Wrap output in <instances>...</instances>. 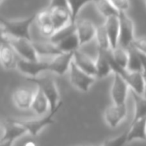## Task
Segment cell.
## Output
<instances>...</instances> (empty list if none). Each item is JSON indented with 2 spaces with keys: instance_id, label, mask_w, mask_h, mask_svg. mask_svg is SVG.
I'll return each instance as SVG.
<instances>
[{
  "instance_id": "obj_1",
  "label": "cell",
  "mask_w": 146,
  "mask_h": 146,
  "mask_svg": "<svg viewBox=\"0 0 146 146\" xmlns=\"http://www.w3.org/2000/svg\"><path fill=\"white\" fill-rule=\"evenodd\" d=\"M37 14H33L23 19H17V20H10V19L1 18V30L2 35H5L10 38H23V39H31L30 29L32 24L36 22Z\"/></svg>"
},
{
  "instance_id": "obj_2",
  "label": "cell",
  "mask_w": 146,
  "mask_h": 146,
  "mask_svg": "<svg viewBox=\"0 0 146 146\" xmlns=\"http://www.w3.org/2000/svg\"><path fill=\"white\" fill-rule=\"evenodd\" d=\"M29 81L36 84L38 88H40L43 93L48 98L49 103H50V112L49 113L55 115L58 111L59 107L61 105L60 101V92L57 87V84L52 78L49 77H35V78H27Z\"/></svg>"
},
{
  "instance_id": "obj_3",
  "label": "cell",
  "mask_w": 146,
  "mask_h": 146,
  "mask_svg": "<svg viewBox=\"0 0 146 146\" xmlns=\"http://www.w3.org/2000/svg\"><path fill=\"white\" fill-rule=\"evenodd\" d=\"M16 69L27 78L39 77L41 73L50 72V59L30 61L19 58Z\"/></svg>"
},
{
  "instance_id": "obj_4",
  "label": "cell",
  "mask_w": 146,
  "mask_h": 146,
  "mask_svg": "<svg viewBox=\"0 0 146 146\" xmlns=\"http://www.w3.org/2000/svg\"><path fill=\"white\" fill-rule=\"evenodd\" d=\"M68 74L71 85L81 92H88L91 86L97 80L95 76L89 75L84 71H82L80 68H78L77 65L73 61L70 65Z\"/></svg>"
},
{
  "instance_id": "obj_5",
  "label": "cell",
  "mask_w": 146,
  "mask_h": 146,
  "mask_svg": "<svg viewBox=\"0 0 146 146\" xmlns=\"http://www.w3.org/2000/svg\"><path fill=\"white\" fill-rule=\"evenodd\" d=\"M5 37L7 38V41L12 46V48L14 49V51L18 55L19 58L30 61L40 60L32 40L23 38H10V37L7 36Z\"/></svg>"
},
{
  "instance_id": "obj_6",
  "label": "cell",
  "mask_w": 146,
  "mask_h": 146,
  "mask_svg": "<svg viewBox=\"0 0 146 146\" xmlns=\"http://www.w3.org/2000/svg\"><path fill=\"white\" fill-rule=\"evenodd\" d=\"M130 93V87L121 75L118 73H113V81L110 89V96H111L112 103L122 105L126 104L127 96Z\"/></svg>"
},
{
  "instance_id": "obj_7",
  "label": "cell",
  "mask_w": 146,
  "mask_h": 146,
  "mask_svg": "<svg viewBox=\"0 0 146 146\" xmlns=\"http://www.w3.org/2000/svg\"><path fill=\"white\" fill-rule=\"evenodd\" d=\"M120 21V34H119V46L124 48H129L135 39L134 34V22L127 15L126 12L119 13Z\"/></svg>"
},
{
  "instance_id": "obj_8",
  "label": "cell",
  "mask_w": 146,
  "mask_h": 146,
  "mask_svg": "<svg viewBox=\"0 0 146 146\" xmlns=\"http://www.w3.org/2000/svg\"><path fill=\"white\" fill-rule=\"evenodd\" d=\"M53 116L54 115L48 113L47 115L36 118V119H15V118L12 119L16 123L23 126L27 130V133L32 136H37L42 131V129L53 123Z\"/></svg>"
},
{
  "instance_id": "obj_9",
  "label": "cell",
  "mask_w": 146,
  "mask_h": 146,
  "mask_svg": "<svg viewBox=\"0 0 146 146\" xmlns=\"http://www.w3.org/2000/svg\"><path fill=\"white\" fill-rule=\"evenodd\" d=\"M76 25V34L79 38L81 46L91 42L95 39L97 26L89 19L78 18L75 22Z\"/></svg>"
},
{
  "instance_id": "obj_10",
  "label": "cell",
  "mask_w": 146,
  "mask_h": 146,
  "mask_svg": "<svg viewBox=\"0 0 146 146\" xmlns=\"http://www.w3.org/2000/svg\"><path fill=\"white\" fill-rule=\"evenodd\" d=\"M127 116V105L122 104V105H117V104L112 103L111 105H108L104 111V120L106 124L109 127L115 128L123 121Z\"/></svg>"
},
{
  "instance_id": "obj_11",
  "label": "cell",
  "mask_w": 146,
  "mask_h": 146,
  "mask_svg": "<svg viewBox=\"0 0 146 146\" xmlns=\"http://www.w3.org/2000/svg\"><path fill=\"white\" fill-rule=\"evenodd\" d=\"M18 55L14 51L9 42L7 41V38L2 35V41L0 45V60L1 64L7 70H12L15 69L18 62Z\"/></svg>"
},
{
  "instance_id": "obj_12",
  "label": "cell",
  "mask_w": 146,
  "mask_h": 146,
  "mask_svg": "<svg viewBox=\"0 0 146 146\" xmlns=\"http://www.w3.org/2000/svg\"><path fill=\"white\" fill-rule=\"evenodd\" d=\"M36 24L38 26L39 32L41 33V35L47 39H50L56 31L54 25H53L51 11L49 8L44 9V10L37 13Z\"/></svg>"
},
{
  "instance_id": "obj_13",
  "label": "cell",
  "mask_w": 146,
  "mask_h": 146,
  "mask_svg": "<svg viewBox=\"0 0 146 146\" xmlns=\"http://www.w3.org/2000/svg\"><path fill=\"white\" fill-rule=\"evenodd\" d=\"M74 53H62L50 59V72L57 75H64L68 73L70 65L73 61Z\"/></svg>"
},
{
  "instance_id": "obj_14",
  "label": "cell",
  "mask_w": 146,
  "mask_h": 146,
  "mask_svg": "<svg viewBox=\"0 0 146 146\" xmlns=\"http://www.w3.org/2000/svg\"><path fill=\"white\" fill-rule=\"evenodd\" d=\"M73 62L77 65L78 68L82 71L89 74V75L96 77V62L95 59H93L87 53L79 50L75 51L73 55Z\"/></svg>"
},
{
  "instance_id": "obj_15",
  "label": "cell",
  "mask_w": 146,
  "mask_h": 146,
  "mask_svg": "<svg viewBox=\"0 0 146 146\" xmlns=\"http://www.w3.org/2000/svg\"><path fill=\"white\" fill-rule=\"evenodd\" d=\"M33 44L36 49L39 58H47L51 59L56 57L57 55L62 54L61 50L58 48L57 44L53 43L50 39L41 41H33Z\"/></svg>"
},
{
  "instance_id": "obj_16",
  "label": "cell",
  "mask_w": 146,
  "mask_h": 146,
  "mask_svg": "<svg viewBox=\"0 0 146 146\" xmlns=\"http://www.w3.org/2000/svg\"><path fill=\"white\" fill-rule=\"evenodd\" d=\"M31 110L39 117H43L50 112V103H49L48 98L43 93L42 90L38 87L34 91Z\"/></svg>"
},
{
  "instance_id": "obj_17",
  "label": "cell",
  "mask_w": 146,
  "mask_h": 146,
  "mask_svg": "<svg viewBox=\"0 0 146 146\" xmlns=\"http://www.w3.org/2000/svg\"><path fill=\"white\" fill-rule=\"evenodd\" d=\"M104 26L107 31V34L110 39L111 49H115L119 46V34H120V21L119 16H111L105 18Z\"/></svg>"
},
{
  "instance_id": "obj_18",
  "label": "cell",
  "mask_w": 146,
  "mask_h": 146,
  "mask_svg": "<svg viewBox=\"0 0 146 146\" xmlns=\"http://www.w3.org/2000/svg\"><path fill=\"white\" fill-rule=\"evenodd\" d=\"M33 97H34V92L25 88H19L13 92L12 101L18 109L27 110L31 109Z\"/></svg>"
},
{
  "instance_id": "obj_19",
  "label": "cell",
  "mask_w": 146,
  "mask_h": 146,
  "mask_svg": "<svg viewBox=\"0 0 146 146\" xmlns=\"http://www.w3.org/2000/svg\"><path fill=\"white\" fill-rule=\"evenodd\" d=\"M50 11L53 25H54L56 31L61 28H64L65 26L71 24V23H73L70 10L68 8H53L50 9Z\"/></svg>"
},
{
  "instance_id": "obj_20",
  "label": "cell",
  "mask_w": 146,
  "mask_h": 146,
  "mask_svg": "<svg viewBox=\"0 0 146 146\" xmlns=\"http://www.w3.org/2000/svg\"><path fill=\"white\" fill-rule=\"evenodd\" d=\"M136 140H146V118L132 121L127 130L128 143Z\"/></svg>"
},
{
  "instance_id": "obj_21",
  "label": "cell",
  "mask_w": 146,
  "mask_h": 146,
  "mask_svg": "<svg viewBox=\"0 0 146 146\" xmlns=\"http://www.w3.org/2000/svg\"><path fill=\"white\" fill-rule=\"evenodd\" d=\"M96 62V78L97 79H101V78H105L109 75L112 72L111 64L109 62V59L106 54V51L100 50L98 49L97 57L95 58Z\"/></svg>"
},
{
  "instance_id": "obj_22",
  "label": "cell",
  "mask_w": 146,
  "mask_h": 146,
  "mask_svg": "<svg viewBox=\"0 0 146 146\" xmlns=\"http://www.w3.org/2000/svg\"><path fill=\"white\" fill-rule=\"evenodd\" d=\"M108 57L113 63L121 68L127 69L128 61H129V50L124 47L118 46L115 49L106 51Z\"/></svg>"
},
{
  "instance_id": "obj_23",
  "label": "cell",
  "mask_w": 146,
  "mask_h": 146,
  "mask_svg": "<svg viewBox=\"0 0 146 146\" xmlns=\"http://www.w3.org/2000/svg\"><path fill=\"white\" fill-rule=\"evenodd\" d=\"M130 94L134 102V115L132 121L146 118V97L130 90Z\"/></svg>"
},
{
  "instance_id": "obj_24",
  "label": "cell",
  "mask_w": 146,
  "mask_h": 146,
  "mask_svg": "<svg viewBox=\"0 0 146 146\" xmlns=\"http://www.w3.org/2000/svg\"><path fill=\"white\" fill-rule=\"evenodd\" d=\"M57 46L62 53H74L75 51L79 50L81 44L76 32H74L57 43Z\"/></svg>"
},
{
  "instance_id": "obj_25",
  "label": "cell",
  "mask_w": 146,
  "mask_h": 146,
  "mask_svg": "<svg viewBox=\"0 0 146 146\" xmlns=\"http://www.w3.org/2000/svg\"><path fill=\"white\" fill-rule=\"evenodd\" d=\"M93 4L95 5L97 11L104 17L108 18L111 16L119 15V12L115 9L109 0H94Z\"/></svg>"
},
{
  "instance_id": "obj_26",
  "label": "cell",
  "mask_w": 146,
  "mask_h": 146,
  "mask_svg": "<svg viewBox=\"0 0 146 146\" xmlns=\"http://www.w3.org/2000/svg\"><path fill=\"white\" fill-rule=\"evenodd\" d=\"M95 40H96V43H97L98 49L103 50V51L111 50L110 39L107 34V31H106L104 24L97 26V32H96Z\"/></svg>"
},
{
  "instance_id": "obj_27",
  "label": "cell",
  "mask_w": 146,
  "mask_h": 146,
  "mask_svg": "<svg viewBox=\"0 0 146 146\" xmlns=\"http://www.w3.org/2000/svg\"><path fill=\"white\" fill-rule=\"evenodd\" d=\"M129 50V61H128L127 70L132 72H142V61L140 58L139 52L132 46L128 48Z\"/></svg>"
},
{
  "instance_id": "obj_28",
  "label": "cell",
  "mask_w": 146,
  "mask_h": 146,
  "mask_svg": "<svg viewBox=\"0 0 146 146\" xmlns=\"http://www.w3.org/2000/svg\"><path fill=\"white\" fill-rule=\"evenodd\" d=\"M68 1V7L72 17V22L75 23L78 19L80 11L89 3H93L94 0H67Z\"/></svg>"
},
{
  "instance_id": "obj_29",
  "label": "cell",
  "mask_w": 146,
  "mask_h": 146,
  "mask_svg": "<svg viewBox=\"0 0 146 146\" xmlns=\"http://www.w3.org/2000/svg\"><path fill=\"white\" fill-rule=\"evenodd\" d=\"M74 32H76V25H75V23H71V24L65 26L64 28H61V29H59V30H57L56 32L54 33V35L50 38V40L52 41L53 43L57 44V43L60 42L62 39H64L65 37L69 36V35Z\"/></svg>"
},
{
  "instance_id": "obj_30",
  "label": "cell",
  "mask_w": 146,
  "mask_h": 146,
  "mask_svg": "<svg viewBox=\"0 0 146 146\" xmlns=\"http://www.w3.org/2000/svg\"><path fill=\"white\" fill-rule=\"evenodd\" d=\"M127 143H128L127 131H126V132H124V133H122L121 135L106 140V141L100 146H125Z\"/></svg>"
},
{
  "instance_id": "obj_31",
  "label": "cell",
  "mask_w": 146,
  "mask_h": 146,
  "mask_svg": "<svg viewBox=\"0 0 146 146\" xmlns=\"http://www.w3.org/2000/svg\"><path fill=\"white\" fill-rule=\"evenodd\" d=\"M118 12H126L130 7V0H109Z\"/></svg>"
},
{
  "instance_id": "obj_32",
  "label": "cell",
  "mask_w": 146,
  "mask_h": 146,
  "mask_svg": "<svg viewBox=\"0 0 146 146\" xmlns=\"http://www.w3.org/2000/svg\"><path fill=\"white\" fill-rule=\"evenodd\" d=\"M131 46L140 53L146 54V37H138L132 42Z\"/></svg>"
},
{
  "instance_id": "obj_33",
  "label": "cell",
  "mask_w": 146,
  "mask_h": 146,
  "mask_svg": "<svg viewBox=\"0 0 146 146\" xmlns=\"http://www.w3.org/2000/svg\"><path fill=\"white\" fill-rule=\"evenodd\" d=\"M49 9L53 8H68V1L67 0H50L49 3Z\"/></svg>"
},
{
  "instance_id": "obj_34",
  "label": "cell",
  "mask_w": 146,
  "mask_h": 146,
  "mask_svg": "<svg viewBox=\"0 0 146 146\" xmlns=\"http://www.w3.org/2000/svg\"><path fill=\"white\" fill-rule=\"evenodd\" d=\"M24 146H37V144L33 140H28L27 142H25Z\"/></svg>"
},
{
  "instance_id": "obj_35",
  "label": "cell",
  "mask_w": 146,
  "mask_h": 146,
  "mask_svg": "<svg viewBox=\"0 0 146 146\" xmlns=\"http://www.w3.org/2000/svg\"><path fill=\"white\" fill-rule=\"evenodd\" d=\"M144 2H145V4H146V0H144Z\"/></svg>"
},
{
  "instance_id": "obj_36",
  "label": "cell",
  "mask_w": 146,
  "mask_h": 146,
  "mask_svg": "<svg viewBox=\"0 0 146 146\" xmlns=\"http://www.w3.org/2000/svg\"><path fill=\"white\" fill-rule=\"evenodd\" d=\"M145 97H146V93H145Z\"/></svg>"
}]
</instances>
